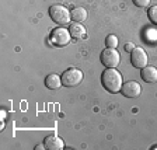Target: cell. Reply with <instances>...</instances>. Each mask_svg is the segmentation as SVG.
Wrapping results in <instances>:
<instances>
[{
    "label": "cell",
    "instance_id": "9c48e42d",
    "mask_svg": "<svg viewBox=\"0 0 157 150\" xmlns=\"http://www.w3.org/2000/svg\"><path fill=\"white\" fill-rule=\"evenodd\" d=\"M140 76L146 83H156L157 82V67H154V66H144L142 69Z\"/></svg>",
    "mask_w": 157,
    "mask_h": 150
},
{
    "label": "cell",
    "instance_id": "7a4b0ae2",
    "mask_svg": "<svg viewBox=\"0 0 157 150\" xmlns=\"http://www.w3.org/2000/svg\"><path fill=\"white\" fill-rule=\"evenodd\" d=\"M49 16H51L52 21H55L59 25H67L72 20L70 11L62 4H53L49 7Z\"/></svg>",
    "mask_w": 157,
    "mask_h": 150
},
{
    "label": "cell",
    "instance_id": "9a60e30c",
    "mask_svg": "<svg viewBox=\"0 0 157 150\" xmlns=\"http://www.w3.org/2000/svg\"><path fill=\"white\" fill-rule=\"evenodd\" d=\"M150 2L151 0H133V4L135 6H137V7H147L149 4H150Z\"/></svg>",
    "mask_w": 157,
    "mask_h": 150
},
{
    "label": "cell",
    "instance_id": "ba28073f",
    "mask_svg": "<svg viewBox=\"0 0 157 150\" xmlns=\"http://www.w3.org/2000/svg\"><path fill=\"white\" fill-rule=\"evenodd\" d=\"M44 146L48 150H62L65 149V143L60 137H58L56 135H49L45 137L44 140Z\"/></svg>",
    "mask_w": 157,
    "mask_h": 150
},
{
    "label": "cell",
    "instance_id": "4fadbf2b",
    "mask_svg": "<svg viewBox=\"0 0 157 150\" xmlns=\"http://www.w3.org/2000/svg\"><path fill=\"white\" fill-rule=\"evenodd\" d=\"M147 14H149V18H150L151 23L157 25V4L156 6H151L149 9V11H147Z\"/></svg>",
    "mask_w": 157,
    "mask_h": 150
},
{
    "label": "cell",
    "instance_id": "8fae6325",
    "mask_svg": "<svg viewBox=\"0 0 157 150\" xmlns=\"http://www.w3.org/2000/svg\"><path fill=\"white\" fill-rule=\"evenodd\" d=\"M69 33L73 38H83L86 37V28L82 25V23H72L69 25Z\"/></svg>",
    "mask_w": 157,
    "mask_h": 150
},
{
    "label": "cell",
    "instance_id": "8992f818",
    "mask_svg": "<svg viewBox=\"0 0 157 150\" xmlns=\"http://www.w3.org/2000/svg\"><path fill=\"white\" fill-rule=\"evenodd\" d=\"M121 93L124 97L126 98H136L140 95L142 93V87L137 82H133V80H129V82H125L121 87Z\"/></svg>",
    "mask_w": 157,
    "mask_h": 150
},
{
    "label": "cell",
    "instance_id": "5b68a950",
    "mask_svg": "<svg viewBox=\"0 0 157 150\" xmlns=\"http://www.w3.org/2000/svg\"><path fill=\"white\" fill-rule=\"evenodd\" d=\"M70 38H72V35L69 33V29L63 28V27L55 28L52 31V34H51V42H52L53 45H58V46L67 45V44L70 42Z\"/></svg>",
    "mask_w": 157,
    "mask_h": 150
},
{
    "label": "cell",
    "instance_id": "52a82bcc",
    "mask_svg": "<svg viewBox=\"0 0 157 150\" xmlns=\"http://www.w3.org/2000/svg\"><path fill=\"white\" fill-rule=\"evenodd\" d=\"M131 63L136 69H143L144 66H147V53L144 52V49L135 46V49L131 52Z\"/></svg>",
    "mask_w": 157,
    "mask_h": 150
},
{
    "label": "cell",
    "instance_id": "277c9868",
    "mask_svg": "<svg viewBox=\"0 0 157 150\" xmlns=\"http://www.w3.org/2000/svg\"><path fill=\"white\" fill-rule=\"evenodd\" d=\"M121 62V56L117 48H107L101 53V63L105 67H118Z\"/></svg>",
    "mask_w": 157,
    "mask_h": 150
},
{
    "label": "cell",
    "instance_id": "6da1fadb",
    "mask_svg": "<svg viewBox=\"0 0 157 150\" xmlns=\"http://www.w3.org/2000/svg\"><path fill=\"white\" fill-rule=\"evenodd\" d=\"M101 83L104 88L109 93H118L121 91V87L124 84L122 82V75L118 72L115 67H107L102 72Z\"/></svg>",
    "mask_w": 157,
    "mask_h": 150
},
{
    "label": "cell",
    "instance_id": "3957f363",
    "mask_svg": "<svg viewBox=\"0 0 157 150\" xmlns=\"http://www.w3.org/2000/svg\"><path fill=\"white\" fill-rule=\"evenodd\" d=\"M60 77H62V84L65 86V87H76V86H78L82 83L83 72L76 67H70V69H67Z\"/></svg>",
    "mask_w": 157,
    "mask_h": 150
},
{
    "label": "cell",
    "instance_id": "7c38bea8",
    "mask_svg": "<svg viewBox=\"0 0 157 150\" xmlns=\"http://www.w3.org/2000/svg\"><path fill=\"white\" fill-rule=\"evenodd\" d=\"M70 16H72V20L75 23H83L87 18V11L83 7H76L70 11Z\"/></svg>",
    "mask_w": 157,
    "mask_h": 150
},
{
    "label": "cell",
    "instance_id": "30bf717a",
    "mask_svg": "<svg viewBox=\"0 0 157 150\" xmlns=\"http://www.w3.org/2000/svg\"><path fill=\"white\" fill-rule=\"evenodd\" d=\"M45 86L49 90H58L62 86V77L58 75H49L45 79Z\"/></svg>",
    "mask_w": 157,
    "mask_h": 150
},
{
    "label": "cell",
    "instance_id": "2e32d148",
    "mask_svg": "<svg viewBox=\"0 0 157 150\" xmlns=\"http://www.w3.org/2000/svg\"><path fill=\"white\" fill-rule=\"evenodd\" d=\"M135 49V45L132 42H128V44H125V51H126V52H132V51H133Z\"/></svg>",
    "mask_w": 157,
    "mask_h": 150
},
{
    "label": "cell",
    "instance_id": "5bb4252c",
    "mask_svg": "<svg viewBox=\"0 0 157 150\" xmlns=\"http://www.w3.org/2000/svg\"><path fill=\"white\" fill-rule=\"evenodd\" d=\"M105 45L108 48H117L118 46V38L115 35H108L107 39H105Z\"/></svg>",
    "mask_w": 157,
    "mask_h": 150
}]
</instances>
